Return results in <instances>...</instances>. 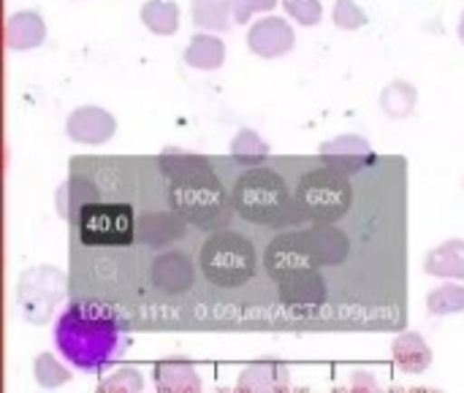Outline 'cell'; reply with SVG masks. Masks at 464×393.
<instances>
[{
  "label": "cell",
  "instance_id": "cell-14",
  "mask_svg": "<svg viewBox=\"0 0 464 393\" xmlns=\"http://www.w3.org/2000/svg\"><path fill=\"white\" fill-rule=\"evenodd\" d=\"M188 231V220L177 212H147L136 220V242L152 250H163L179 242Z\"/></svg>",
  "mask_w": 464,
  "mask_h": 393
},
{
  "label": "cell",
  "instance_id": "cell-11",
  "mask_svg": "<svg viewBox=\"0 0 464 393\" xmlns=\"http://www.w3.org/2000/svg\"><path fill=\"white\" fill-rule=\"evenodd\" d=\"M65 133L76 144L98 147L117 133V120L101 106H79L65 120Z\"/></svg>",
  "mask_w": 464,
  "mask_h": 393
},
{
  "label": "cell",
  "instance_id": "cell-12",
  "mask_svg": "<svg viewBox=\"0 0 464 393\" xmlns=\"http://www.w3.org/2000/svg\"><path fill=\"white\" fill-rule=\"evenodd\" d=\"M294 43H296L294 27L283 16H264V19L253 22L247 30L250 52L258 57H266V60L288 54L294 49Z\"/></svg>",
  "mask_w": 464,
  "mask_h": 393
},
{
  "label": "cell",
  "instance_id": "cell-7",
  "mask_svg": "<svg viewBox=\"0 0 464 393\" xmlns=\"http://www.w3.org/2000/svg\"><path fill=\"white\" fill-rule=\"evenodd\" d=\"M136 220L130 204L92 201L82 209L76 231L87 247H130L136 242Z\"/></svg>",
  "mask_w": 464,
  "mask_h": 393
},
{
  "label": "cell",
  "instance_id": "cell-31",
  "mask_svg": "<svg viewBox=\"0 0 464 393\" xmlns=\"http://www.w3.org/2000/svg\"><path fill=\"white\" fill-rule=\"evenodd\" d=\"M280 0H237V8H234V19L237 22H247L253 14L258 11H272Z\"/></svg>",
  "mask_w": 464,
  "mask_h": 393
},
{
  "label": "cell",
  "instance_id": "cell-24",
  "mask_svg": "<svg viewBox=\"0 0 464 393\" xmlns=\"http://www.w3.org/2000/svg\"><path fill=\"white\" fill-rule=\"evenodd\" d=\"M416 101H419V92L413 84L397 79V81H389L381 92V106L389 117L394 120H405L416 111Z\"/></svg>",
  "mask_w": 464,
  "mask_h": 393
},
{
  "label": "cell",
  "instance_id": "cell-2",
  "mask_svg": "<svg viewBox=\"0 0 464 393\" xmlns=\"http://www.w3.org/2000/svg\"><path fill=\"white\" fill-rule=\"evenodd\" d=\"M57 350L84 372H98L122 353V323L101 304L76 302L57 318Z\"/></svg>",
  "mask_w": 464,
  "mask_h": 393
},
{
  "label": "cell",
  "instance_id": "cell-29",
  "mask_svg": "<svg viewBox=\"0 0 464 393\" xmlns=\"http://www.w3.org/2000/svg\"><path fill=\"white\" fill-rule=\"evenodd\" d=\"M283 8L288 11V16H294L299 24L304 27H313L321 22L324 16V8H321V0H283Z\"/></svg>",
  "mask_w": 464,
  "mask_h": 393
},
{
  "label": "cell",
  "instance_id": "cell-25",
  "mask_svg": "<svg viewBox=\"0 0 464 393\" xmlns=\"http://www.w3.org/2000/svg\"><path fill=\"white\" fill-rule=\"evenodd\" d=\"M231 158H234L237 163L247 166V168L261 166V163L269 158V144H266L256 130L242 128V130L234 136V141H231Z\"/></svg>",
  "mask_w": 464,
  "mask_h": 393
},
{
  "label": "cell",
  "instance_id": "cell-5",
  "mask_svg": "<svg viewBox=\"0 0 464 393\" xmlns=\"http://www.w3.org/2000/svg\"><path fill=\"white\" fill-rule=\"evenodd\" d=\"M258 269V253L253 242L239 234L220 228L201 247V272L215 288H242Z\"/></svg>",
  "mask_w": 464,
  "mask_h": 393
},
{
  "label": "cell",
  "instance_id": "cell-32",
  "mask_svg": "<svg viewBox=\"0 0 464 393\" xmlns=\"http://www.w3.org/2000/svg\"><path fill=\"white\" fill-rule=\"evenodd\" d=\"M459 38L464 41V14H462V19H459Z\"/></svg>",
  "mask_w": 464,
  "mask_h": 393
},
{
  "label": "cell",
  "instance_id": "cell-16",
  "mask_svg": "<svg viewBox=\"0 0 464 393\" xmlns=\"http://www.w3.org/2000/svg\"><path fill=\"white\" fill-rule=\"evenodd\" d=\"M46 38V24L35 11H16L8 16L5 24V46L14 52H27L44 43Z\"/></svg>",
  "mask_w": 464,
  "mask_h": 393
},
{
  "label": "cell",
  "instance_id": "cell-13",
  "mask_svg": "<svg viewBox=\"0 0 464 393\" xmlns=\"http://www.w3.org/2000/svg\"><path fill=\"white\" fill-rule=\"evenodd\" d=\"M304 247L310 258L324 266H340L351 255V239L343 234L334 223H313L307 231H302Z\"/></svg>",
  "mask_w": 464,
  "mask_h": 393
},
{
  "label": "cell",
  "instance_id": "cell-9",
  "mask_svg": "<svg viewBox=\"0 0 464 393\" xmlns=\"http://www.w3.org/2000/svg\"><path fill=\"white\" fill-rule=\"evenodd\" d=\"M150 283L163 296H185L196 283V264L182 250H166L150 264Z\"/></svg>",
  "mask_w": 464,
  "mask_h": 393
},
{
  "label": "cell",
  "instance_id": "cell-28",
  "mask_svg": "<svg viewBox=\"0 0 464 393\" xmlns=\"http://www.w3.org/2000/svg\"><path fill=\"white\" fill-rule=\"evenodd\" d=\"M332 19L340 30H359L367 24V14L356 5V0H337Z\"/></svg>",
  "mask_w": 464,
  "mask_h": 393
},
{
  "label": "cell",
  "instance_id": "cell-23",
  "mask_svg": "<svg viewBox=\"0 0 464 393\" xmlns=\"http://www.w3.org/2000/svg\"><path fill=\"white\" fill-rule=\"evenodd\" d=\"M141 22L155 35H174L179 30V8L171 0H147L141 5Z\"/></svg>",
  "mask_w": 464,
  "mask_h": 393
},
{
  "label": "cell",
  "instance_id": "cell-20",
  "mask_svg": "<svg viewBox=\"0 0 464 393\" xmlns=\"http://www.w3.org/2000/svg\"><path fill=\"white\" fill-rule=\"evenodd\" d=\"M158 391H201V378L196 367L185 359H169L155 367Z\"/></svg>",
  "mask_w": 464,
  "mask_h": 393
},
{
  "label": "cell",
  "instance_id": "cell-4",
  "mask_svg": "<svg viewBox=\"0 0 464 393\" xmlns=\"http://www.w3.org/2000/svg\"><path fill=\"white\" fill-rule=\"evenodd\" d=\"M234 212L253 225H275L288 215L291 196L285 179L264 166L247 168L231 190Z\"/></svg>",
  "mask_w": 464,
  "mask_h": 393
},
{
  "label": "cell",
  "instance_id": "cell-1",
  "mask_svg": "<svg viewBox=\"0 0 464 393\" xmlns=\"http://www.w3.org/2000/svg\"><path fill=\"white\" fill-rule=\"evenodd\" d=\"M158 166L169 182V204L179 217L204 231L228 220L234 204L204 155L169 147L158 155Z\"/></svg>",
  "mask_w": 464,
  "mask_h": 393
},
{
  "label": "cell",
  "instance_id": "cell-19",
  "mask_svg": "<svg viewBox=\"0 0 464 393\" xmlns=\"http://www.w3.org/2000/svg\"><path fill=\"white\" fill-rule=\"evenodd\" d=\"M291 383L288 367L275 364V361H264V364H250L239 380L237 388L239 391H285Z\"/></svg>",
  "mask_w": 464,
  "mask_h": 393
},
{
  "label": "cell",
  "instance_id": "cell-26",
  "mask_svg": "<svg viewBox=\"0 0 464 393\" xmlns=\"http://www.w3.org/2000/svg\"><path fill=\"white\" fill-rule=\"evenodd\" d=\"M427 310H430V315H438V318L464 312V285L449 283V285L435 288L427 296Z\"/></svg>",
  "mask_w": 464,
  "mask_h": 393
},
{
  "label": "cell",
  "instance_id": "cell-15",
  "mask_svg": "<svg viewBox=\"0 0 464 393\" xmlns=\"http://www.w3.org/2000/svg\"><path fill=\"white\" fill-rule=\"evenodd\" d=\"M98 198H101V190H98L90 179H84V177H71V179H65V182L57 187V196H54L57 215H60L65 223H73V225H76L82 209H84L87 204L98 201Z\"/></svg>",
  "mask_w": 464,
  "mask_h": 393
},
{
  "label": "cell",
  "instance_id": "cell-3",
  "mask_svg": "<svg viewBox=\"0 0 464 393\" xmlns=\"http://www.w3.org/2000/svg\"><path fill=\"white\" fill-rule=\"evenodd\" d=\"M264 266L269 277L277 283L280 302L285 304L288 312L299 318H313L324 310L329 299V288L321 274V266L310 258L304 247L302 231L277 236L266 247Z\"/></svg>",
  "mask_w": 464,
  "mask_h": 393
},
{
  "label": "cell",
  "instance_id": "cell-8",
  "mask_svg": "<svg viewBox=\"0 0 464 393\" xmlns=\"http://www.w3.org/2000/svg\"><path fill=\"white\" fill-rule=\"evenodd\" d=\"M19 310L33 326H44L65 296V277L52 266H33L19 277Z\"/></svg>",
  "mask_w": 464,
  "mask_h": 393
},
{
  "label": "cell",
  "instance_id": "cell-30",
  "mask_svg": "<svg viewBox=\"0 0 464 393\" xmlns=\"http://www.w3.org/2000/svg\"><path fill=\"white\" fill-rule=\"evenodd\" d=\"M101 391H141L144 380L136 369H117L111 378L101 380Z\"/></svg>",
  "mask_w": 464,
  "mask_h": 393
},
{
  "label": "cell",
  "instance_id": "cell-18",
  "mask_svg": "<svg viewBox=\"0 0 464 393\" xmlns=\"http://www.w3.org/2000/svg\"><path fill=\"white\" fill-rule=\"evenodd\" d=\"M392 359H394V364H397L402 372H408V375H421V372H427L430 364H432V350H430V345L424 342L421 334L408 331V334L397 337L394 350H392Z\"/></svg>",
  "mask_w": 464,
  "mask_h": 393
},
{
  "label": "cell",
  "instance_id": "cell-27",
  "mask_svg": "<svg viewBox=\"0 0 464 393\" xmlns=\"http://www.w3.org/2000/svg\"><path fill=\"white\" fill-rule=\"evenodd\" d=\"M33 375H35V383H38L41 388H46V391L60 388V386H65V383L73 378L71 369H65L52 353H38V356H35V361H33Z\"/></svg>",
  "mask_w": 464,
  "mask_h": 393
},
{
  "label": "cell",
  "instance_id": "cell-10",
  "mask_svg": "<svg viewBox=\"0 0 464 393\" xmlns=\"http://www.w3.org/2000/svg\"><path fill=\"white\" fill-rule=\"evenodd\" d=\"M318 158L326 166H332V168H337V171H343L348 177L370 168L378 160V155L370 147V141L356 136V133H345V136H337L332 141H324L318 147Z\"/></svg>",
  "mask_w": 464,
  "mask_h": 393
},
{
  "label": "cell",
  "instance_id": "cell-6",
  "mask_svg": "<svg viewBox=\"0 0 464 393\" xmlns=\"http://www.w3.org/2000/svg\"><path fill=\"white\" fill-rule=\"evenodd\" d=\"M296 204L313 223H337L353 206V187L348 174L324 166L313 168L296 185Z\"/></svg>",
  "mask_w": 464,
  "mask_h": 393
},
{
  "label": "cell",
  "instance_id": "cell-22",
  "mask_svg": "<svg viewBox=\"0 0 464 393\" xmlns=\"http://www.w3.org/2000/svg\"><path fill=\"white\" fill-rule=\"evenodd\" d=\"M234 8H237V0H193L190 3L193 22L212 33H226L237 22Z\"/></svg>",
  "mask_w": 464,
  "mask_h": 393
},
{
  "label": "cell",
  "instance_id": "cell-17",
  "mask_svg": "<svg viewBox=\"0 0 464 393\" xmlns=\"http://www.w3.org/2000/svg\"><path fill=\"white\" fill-rule=\"evenodd\" d=\"M424 269L432 277L464 283V239H449L435 250H430Z\"/></svg>",
  "mask_w": 464,
  "mask_h": 393
},
{
  "label": "cell",
  "instance_id": "cell-21",
  "mask_svg": "<svg viewBox=\"0 0 464 393\" xmlns=\"http://www.w3.org/2000/svg\"><path fill=\"white\" fill-rule=\"evenodd\" d=\"M185 62L198 71H215L226 62V43L212 33H198L185 49Z\"/></svg>",
  "mask_w": 464,
  "mask_h": 393
}]
</instances>
